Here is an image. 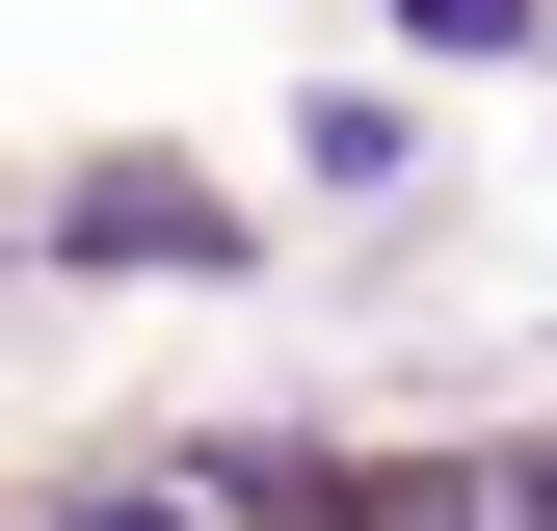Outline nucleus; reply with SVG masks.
I'll return each mask as SVG.
<instances>
[{
	"instance_id": "nucleus-2",
	"label": "nucleus",
	"mask_w": 557,
	"mask_h": 531,
	"mask_svg": "<svg viewBox=\"0 0 557 531\" xmlns=\"http://www.w3.org/2000/svg\"><path fill=\"white\" fill-rule=\"evenodd\" d=\"M53 239H81V266H213L239 213H213V186H160V160H107V186H81V213H53Z\"/></svg>"
},
{
	"instance_id": "nucleus-1",
	"label": "nucleus",
	"mask_w": 557,
	"mask_h": 531,
	"mask_svg": "<svg viewBox=\"0 0 557 531\" xmlns=\"http://www.w3.org/2000/svg\"><path fill=\"white\" fill-rule=\"evenodd\" d=\"M186 505H213V531H505L478 479H398V452H213Z\"/></svg>"
},
{
	"instance_id": "nucleus-3",
	"label": "nucleus",
	"mask_w": 557,
	"mask_h": 531,
	"mask_svg": "<svg viewBox=\"0 0 557 531\" xmlns=\"http://www.w3.org/2000/svg\"><path fill=\"white\" fill-rule=\"evenodd\" d=\"M505 531H557V452H531V479H505Z\"/></svg>"
}]
</instances>
